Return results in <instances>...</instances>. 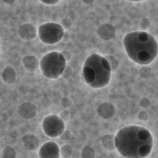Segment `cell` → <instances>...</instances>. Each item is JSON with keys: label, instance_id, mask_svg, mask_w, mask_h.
I'll use <instances>...</instances> for the list:
<instances>
[{"label": "cell", "instance_id": "cell-44", "mask_svg": "<svg viewBox=\"0 0 158 158\" xmlns=\"http://www.w3.org/2000/svg\"><path fill=\"white\" fill-rule=\"evenodd\" d=\"M14 147L16 150L17 154H18L20 152V149L18 147L16 146H14Z\"/></svg>", "mask_w": 158, "mask_h": 158}, {"label": "cell", "instance_id": "cell-5", "mask_svg": "<svg viewBox=\"0 0 158 158\" xmlns=\"http://www.w3.org/2000/svg\"><path fill=\"white\" fill-rule=\"evenodd\" d=\"M64 31L60 24L55 22H47L39 26L38 35L39 39L43 43L52 45L60 41L59 36Z\"/></svg>", "mask_w": 158, "mask_h": 158}, {"label": "cell", "instance_id": "cell-9", "mask_svg": "<svg viewBox=\"0 0 158 158\" xmlns=\"http://www.w3.org/2000/svg\"><path fill=\"white\" fill-rule=\"evenodd\" d=\"M37 108L36 105L31 102H24L20 105L18 108V113L24 119L30 120L37 116Z\"/></svg>", "mask_w": 158, "mask_h": 158}, {"label": "cell", "instance_id": "cell-28", "mask_svg": "<svg viewBox=\"0 0 158 158\" xmlns=\"http://www.w3.org/2000/svg\"><path fill=\"white\" fill-rule=\"evenodd\" d=\"M138 118L140 121H146L149 119V114L145 110H143L138 115Z\"/></svg>", "mask_w": 158, "mask_h": 158}, {"label": "cell", "instance_id": "cell-32", "mask_svg": "<svg viewBox=\"0 0 158 158\" xmlns=\"http://www.w3.org/2000/svg\"><path fill=\"white\" fill-rule=\"evenodd\" d=\"M10 137L13 139H16L19 136V133L16 130H12L10 131L9 134Z\"/></svg>", "mask_w": 158, "mask_h": 158}, {"label": "cell", "instance_id": "cell-18", "mask_svg": "<svg viewBox=\"0 0 158 158\" xmlns=\"http://www.w3.org/2000/svg\"><path fill=\"white\" fill-rule=\"evenodd\" d=\"M96 154L93 149L89 146H85L82 149L81 156L82 158H94Z\"/></svg>", "mask_w": 158, "mask_h": 158}, {"label": "cell", "instance_id": "cell-11", "mask_svg": "<svg viewBox=\"0 0 158 158\" xmlns=\"http://www.w3.org/2000/svg\"><path fill=\"white\" fill-rule=\"evenodd\" d=\"M96 33L98 36L104 40L109 41L115 37L116 29L115 26L109 23H103L98 27Z\"/></svg>", "mask_w": 158, "mask_h": 158}, {"label": "cell", "instance_id": "cell-39", "mask_svg": "<svg viewBox=\"0 0 158 158\" xmlns=\"http://www.w3.org/2000/svg\"><path fill=\"white\" fill-rule=\"evenodd\" d=\"M83 3L86 5H89L93 4L95 1L94 0H83L82 1Z\"/></svg>", "mask_w": 158, "mask_h": 158}, {"label": "cell", "instance_id": "cell-42", "mask_svg": "<svg viewBox=\"0 0 158 158\" xmlns=\"http://www.w3.org/2000/svg\"><path fill=\"white\" fill-rule=\"evenodd\" d=\"M120 117L121 120L123 121H125L126 119V116L124 113H123L122 114L121 113L120 115Z\"/></svg>", "mask_w": 158, "mask_h": 158}, {"label": "cell", "instance_id": "cell-17", "mask_svg": "<svg viewBox=\"0 0 158 158\" xmlns=\"http://www.w3.org/2000/svg\"><path fill=\"white\" fill-rule=\"evenodd\" d=\"M17 154L14 148L9 145L5 147L2 151V156L3 158H16Z\"/></svg>", "mask_w": 158, "mask_h": 158}, {"label": "cell", "instance_id": "cell-41", "mask_svg": "<svg viewBox=\"0 0 158 158\" xmlns=\"http://www.w3.org/2000/svg\"><path fill=\"white\" fill-rule=\"evenodd\" d=\"M119 142L118 138L115 136L114 139V144L116 149L118 148L119 145Z\"/></svg>", "mask_w": 158, "mask_h": 158}, {"label": "cell", "instance_id": "cell-36", "mask_svg": "<svg viewBox=\"0 0 158 158\" xmlns=\"http://www.w3.org/2000/svg\"><path fill=\"white\" fill-rule=\"evenodd\" d=\"M51 111L52 114L57 115L59 113V109L56 107H52L51 108Z\"/></svg>", "mask_w": 158, "mask_h": 158}, {"label": "cell", "instance_id": "cell-46", "mask_svg": "<svg viewBox=\"0 0 158 158\" xmlns=\"http://www.w3.org/2000/svg\"><path fill=\"white\" fill-rule=\"evenodd\" d=\"M65 130H63L60 131V132L59 133V136L61 135L63 133Z\"/></svg>", "mask_w": 158, "mask_h": 158}, {"label": "cell", "instance_id": "cell-26", "mask_svg": "<svg viewBox=\"0 0 158 158\" xmlns=\"http://www.w3.org/2000/svg\"><path fill=\"white\" fill-rule=\"evenodd\" d=\"M72 136L71 131L68 130H65L63 133L59 136V139L62 141H67L70 139Z\"/></svg>", "mask_w": 158, "mask_h": 158}, {"label": "cell", "instance_id": "cell-33", "mask_svg": "<svg viewBox=\"0 0 158 158\" xmlns=\"http://www.w3.org/2000/svg\"><path fill=\"white\" fill-rule=\"evenodd\" d=\"M70 35L68 32L64 31V35L61 41L65 42H68L70 40Z\"/></svg>", "mask_w": 158, "mask_h": 158}, {"label": "cell", "instance_id": "cell-30", "mask_svg": "<svg viewBox=\"0 0 158 158\" xmlns=\"http://www.w3.org/2000/svg\"><path fill=\"white\" fill-rule=\"evenodd\" d=\"M42 3L48 5H55L57 4L59 1V0H40Z\"/></svg>", "mask_w": 158, "mask_h": 158}, {"label": "cell", "instance_id": "cell-31", "mask_svg": "<svg viewBox=\"0 0 158 158\" xmlns=\"http://www.w3.org/2000/svg\"><path fill=\"white\" fill-rule=\"evenodd\" d=\"M61 52L64 56L67 62L70 60L72 57V54L70 52L64 50L61 51Z\"/></svg>", "mask_w": 158, "mask_h": 158}, {"label": "cell", "instance_id": "cell-6", "mask_svg": "<svg viewBox=\"0 0 158 158\" xmlns=\"http://www.w3.org/2000/svg\"><path fill=\"white\" fill-rule=\"evenodd\" d=\"M42 128L45 134L51 138L59 136V133L65 130V124L64 121L57 115H48L44 119Z\"/></svg>", "mask_w": 158, "mask_h": 158}, {"label": "cell", "instance_id": "cell-19", "mask_svg": "<svg viewBox=\"0 0 158 158\" xmlns=\"http://www.w3.org/2000/svg\"><path fill=\"white\" fill-rule=\"evenodd\" d=\"M60 156L63 158H67L71 155L73 149L70 144H66L60 148Z\"/></svg>", "mask_w": 158, "mask_h": 158}, {"label": "cell", "instance_id": "cell-4", "mask_svg": "<svg viewBox=\"0 0 158 158\" xmlns=\"http://www.w3.org/2000/svg\"><path fill=\"white\" fill-rule=\"evenodd\" d=\"M102 57L96 53L92 54L87 58L84 64L83 67H90L94 72L95 81L88 85L92 88H103L106 86L111 80V72L106 70L103 66L101 60Z\"/></svg>", "mask_w": 158, "mask_h": 158}, {"label": "cell", "instance_id": "cell-23", "mask_svg": "<svg viewBox=\"0 0 158 158\" xmlns=\"http://www.w3.org/2000/svg\"><path fill=\"white\" fill-rule=\"evenodd\" d=\"M72 102L71 99L68 97H63L61 101L62 106L64 108H68L72 106Z\"/></svg>", "mask_w": 158, "mask_h": 158}, {"label": "cell", "instance_id": "cell-38", "mask_svg": "<svg viewBox=\"0 0 158 158\" xmlns=\"http://www.w3.org/2000/svg\"><path fill=\"white\" fill-rule=\"evenodd\" d=\"M3 1L6 4L10 5L14 4L16 2L15 0H7V1Z\"/></svg>", "mask_w": 158, "mask_h": 158}, {"label": "cell", "instance_id": "cell-20", "mask_svg": "<svg viewBox=\"0 0 158 158\" xmlns=\"http://www.w3.org/2000/svg\"><path fill=\"white\" fill-rule=\"evenodd\" d=\"M108 61L111 68V72L115 71L119 67V62L117 58L114 56L107 55L103 56Z\"/></svg>", "mask_w": 158, "mask_h": 158}, {"label": "cell", "instance_id": "cell-21", "mask_svg": "<svg viewBox=\"0 0 158 158\" xmlns=\"http://www.w3.org/2000/svg\"><path fill=\"white\" fill-rule=\"evenodd\" d=\"M152 70L148 66L144 65L140 68L138 71L140 77L143 79H146L150 76Z\"/></svg>", "mask_w": 158, "mask_h": 158}, {"label": "cell", "instance_id": "cell-15", "mask_svg": "<svg viewBox=\"0 0 158 158\" xmlns=\"http://www.w3.org/2000/svg\"><path fill=\"white\" fill-rule=\"evenodd\" d=\"M115 137L114 135L111 134L104 135L102 136L101 142L105 149L111 151H113L116 149L114 144Z\"/></svg>", "mask_w": 158, "mask_h": 158}, {"label": "cell", "instance_id": "cell-12", "mask_svg": "<svg viewBox=\"0 0 158 158\" xmlns=\"http://www.w3.org/2000/svg\"><path fill=\"white\" fill-rule=\"evenodd\" d=\"M22 141L24 147L31 151L37 150L40 145V141L39 138L33 134L24 135L22 137Z\"/></svg>", "mask_w": 158, "mask_h": 158}, {"label": "cell", "instance_id": "cell-22", "mask_svg": "<svg viewBox=\"0 0 158 158\" xmlns=\"http://www.w3.org/2000/svg\"><path fill=\"white\" fill-rule=\"evenodd\" d=\"M73 72V70L72 68L70 66L67 65L61 76L63 78L66 80L71 76Z\"/></svg>", "mask_w": 158, "mask_h": 158}, {"label": "cell", "instance_id": "cell-16", "mask_svg": "<svg viewBox=\"0 0 158 158\" xmlns=\"http://www.w3.org/2000/svg\"><path fill=\"white\" fill-rule=\"evenodd\" d=\"M82 74L85 83L89 85L95 80V75L93 70L88 66L83 67Z\"/></svg>", "mask_w": 158, "mask_h": 158}, {"label": "cell", "instance_id": "cell-10", "mask_svg": "<svg viewBox=\"0 0 158 158\" xmlns=\"http://www.w3.org/2000/svg\"><path fill=\"white\" fill-rule=\"evenodd\" d=\"M97 113L103 119L108 120L114 117L116 113V108L113 103L104 102L98 105Z\"/></svg>", "mask_w": 158, "mask_h": 158}, {"label": "cell", "instance_id": "cell-34", "mask_svg": "<svg viewBox=\"0 0 158 158\" xmlns=\"http://www.w3.org/2000/svg\"><path fill=\"white\" fill-rule=\"evenodd\" d=\"M19 94L17 91H11L9 93V97L12 100L16 99L18 97Z\"/></svg>", "mask_w": 158, "mask_h": 158}, {"label": "cell", "instance_id": "cell-25", "mask_svg": "<svg viewBox=\"0 0 158 158\" xmlns=\"http://www.w3.org/2000/svg\"><path fill=\"white\" fill-rule=\"evenodd\" d=\"M140 103L141 106L144 108H148L151 104L150 99L146 97H143L141 98Z\"/></svg>", "mask_w": 158, "mask_h": 158}, {"label": "cell", "instance_id": "cell-37", "mask_svg": "<svg viewBox=\"0 0 158 158\" xmlns=\"http://www.w3.org/2000/svg\"><path fill=\"white\" fill-rule=\"evenodd\" d=\"M1 116V119L4 121H6L8 119V116L7 114L5 112L2 113Z\"/></svg>", "mask_w": 158, "mask_h": 158}, {"label": "cell", "instance_id": "cell-14", "mask_svg": "<svg viewBox=\"0 0 158 158\" xmlns=\"http://www.w3.org/2000/svg\"><path fill=\"white\" fill-rule=\"evenodd\" d=\"M2 77L4 82L8 84H11L14 83L16 81L17 74L14 69L7 66L3 70Z\"/></svg>", "mask_w": 158, "mask_h": 158}, {"label": "cell", "instance_id": "cell-7", "mask_svg": "<svg viewBox=\"0 0 158 158\" xmlns=\"http://www.w3.org/2000/svg\"><path fill=\"white\" fill-rule=\"evenodd\" d=\"M38 155L41 158H59L60 156V148L56 142L49 141L40 148Z\"/></svg>", "mask_w": 158, "mask_h": 158}, {"label": "cell", "instance_id": "cell-43", "mask_svg": "<svg viewBox=\"0 0 158 158\" xmlns=\"http://www.w3.org/2000/svg\"><path fill=\"white\" fill-rule=\"evenodd\" d=\"M70 35V38L72 40L74 39L76 37L75 34L74 33H72Z\"/></svg>", "mask_w": 158, "mask_h": 158}, {"label": "cell", "instance_id": "cell-27", "mask_svg": "<svg viewBox=\"0 0 158 158\" xmlns=\"http://www.w3.org/2000/svg\"><path fill=\"white\" fill-rule=\"evenodd\" d=\"M140 25L141 27L143 29H147L150 27L151 23L149 19L143 18L141 20Z\"/></svg>", "mask_w": 158, "mask_h": 158}, {"label": "cell", "instance_id": "cell-8", "mask_svg": "<svg viewBox=\"0 0 158 158\" xmlns=\"http://www.w3.org/2000/svg\"><path fill=\"white\" fill-rule=\"evenodd\" d=\"M18 35L25 41H30L35 39L38 34L36 26L31 23H26L19 26L17 30Z\"/></svg>", "mask_w": 158, "mask_h": 158}, {"label": "cell", "instance_id": "cell-40", "mask_svg": "<svg viewBox=\"0 0 158 158\" xmlns=\"http://www.w3.org/2000/svg\"><path fill=\"white\" fill-rule=\"evenodd\" d=\"M1 37L2 38V40L4 42H6L8 40V36L5 34H3Z\"/></svg>", "mask_w": 158, "mask_h": 158}, {"label": "cell", "instance_id": "cell-29", "mask_svg": "<svg viewBox=\"0 0 158 158\" xmlns=\"http://www.w3.org/2000/svg\"><path fill=\"white\" fill-rule=\"evenodd\" d=\"M59 116L64 121H68L70 118V115L69 112L64 110L59 113Z\"/></svg>", "mask_w": 158, "mask_h": 158}, {"label": "cell", "instance_id": "cell-3", "mask_svg": "<svg viewBox=\"0 0 158 158\" xmlns=\"http://www.w3.org/2000/svg\"><path fill=\"white\" fill-rule=\"evenodd\" d=\"M67 62L61 52L52 51L42 58L40 68L46 77L55 80L61 76L66 66Z\"/></svg>", "mask_w": 158, "mask_h": 158}, {"label": "cell", "instance_id": "cell-45", "mask_svg": "<svg viewBox=\"0 0 158 158\" xmlns=\"http://www.w3.org/2000/svg\"><path fill=\"white\" fill-rule=\"evenodd\" d=\"M70 115V117L71 118H74L75 116V113L74 112H72L71 113Z\"/></svg>", "mask_w": 158, "mask_h": 158}, {"label": "cell", "instance_id": "cell-2", "mask_svg": "<svg viewBox=\"0 0 158 158\" xmlns=\"http://www.w3.org/2000/svg\"><path fill=\"white\" fill-rule=\"evenodd\" d=\"M123 45L131 60L147 65L153 62L158 55V43L154 37L144 31L131 32L125 36Z\"/></svg>", "mask_w": 158, "mask_h": 158}, {"label": "cell", "instance_id": "cell-1", "mask_svg": "<svg viewBox=\"0 0 158 158\" xmlns=\"http://www.w3.org/2000/svg\"><path fill=\"white\" fill-rule=\"evenodd\" d=\"M116 136L119 142L117 150L125 158H144L152 151V135L143 127L135 125L124 127L118 131Z\"/></svg>", "mask_w": 158, "mask_h": 158}, {"label": "cell", "instance_id": "cell-24", "mask_svg": "<svg viewBox=\"0 0 158 158\" xmlns=\"http://www.w3.org/2000/svg\"><path fill=\"white\" fill-rule=\"evenodd\" d=\"M60 24L62 26L64 30H68L71 27L72 23L70 19L67 18H65L61 20Z\"/></svg>", "mask_w": 158, "mask_h": 158}, {"label": "cell", "instance_id": "cell-13", "mask_svg": "<svg viewBox=\"0 0 158 158\" xmlns=\"http://www.w3.org/2000/svg\"><path fill=\"white\" fill-rule=\"evenodd\" d=\"M22 62L25 68L29 72H34L40 67V62L36 56L28 55L24 56Z\"/></svg>", "mask_w": 158, "mask_h": 158}, {"label": "cell", "instance_id": "cell-35", "mask_svg": "<svg viewBox=\"0 0 158 158\" xmlns=\"http://www.w3.org/2000/svg\"><path fill=\"white\" fill-rule=\"evenodd\" d=\"M49 96L52 99H55L57 97L58 94L55 91H51L49 93Z\"/></svg>", "mask_w": 158, "mask_h": 158}]
</instances>
